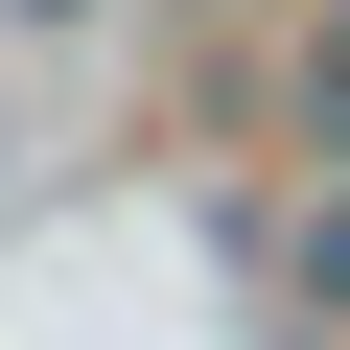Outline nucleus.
Masks as SVG:
<instances>
[{
    "label": "nucleus",
    "instance_id": "f257e3e1",
    "mask_svg": "<svg viewBox=\"0 0 350 350\" xmlns=\"http://www.w3.org/2000/svg\"><path fill=\"white\" fill-rule=\"evenodd\" d=\"M304 140H327V163H350V24H327V47H304Z\"/></svg>",
    "mask_w": 350,
    "mask_h": 350
},
{
    "label": "nucleus",
    "instance_id": "f03ea898",
    "mask_svg": "<svg viewBox=\"0 0 350 350\" xmlns=\"http://www.w3.org/2000/svg\"><path fill=\"white\" fill-rule=\"evenodd\" d=\"M304 304H327V327H350V187H327V211H304Z\"/></svg>",
    "mask_w": 350,
    "mask_h": 350
}]
</instances>
